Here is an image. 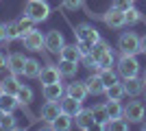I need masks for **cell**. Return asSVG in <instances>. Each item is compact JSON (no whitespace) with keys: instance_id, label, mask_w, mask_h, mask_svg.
<instances>
[{"instance_id":"18","label":"cell","mask_w":146,"mask_h":131,"mask_svg":"<svg viewBox=\"0 0 146 131\" xmlns=\"http://www.w3.org/2000/svg\"><path fill=\"white\" fill-rule=\"evenodd\" d=\"M59 57H61V59H68V61L81 63V53H79V46H76V44H63Z\"/></svg>"},{"instance_id":"39","label":"cell","mask_w":146,"mask_h":131,"mask_svg":"<svg viewBox=\"0 0 146 131\" xmlns=\"http://www.w3.org/2000/svg\"><path fill=\"white\" fill-rule=\"evenodd\" d=\"M140 53H144V55H146V35H144V37H140Z\"/></svg>"},{"instance_id":"2","label":"cell","mask_w":146,"mask_h":131,"mask_svg":"<svg viewBox=\"0 0 146 131\" xmlns=\"http://www.w3.org/2000/svg\"><path fill=\"white\" fill-rule=\"evenodd\" d=\"M118 48L122 55H135V53H140V37L133 31H124L118 37Z\"/></svg>"},{"instance_id":"17","label":"cell","mask_w":146,"mask_h":131,"mask_svg":"<svg viewBox=\"0 0 146 131\" xmlns=\"http://www.w3.org/2000/svg\"><path fill=\"white\" fill-rule=\"evenodd\" d=\"M85 85H87V92L90 94H94V96H98V94H105V83H103V79L98 74H90L85 79Z\"/></svg>"},{"instance_id":"16","label":"cell","mask_w":146,"mask_h":131,"mask_svg":"<svg viewBox=\"0 0 146 131\" xmlns=\"http://www.w3.org/2000/svg\"><path fill=\"white\" fill-rule=\"evenodd\" d=\"M37 79L42 81V85H46V83H59L61 81V72H59L57 66H46V68H42V72H39Z\"/></svg>"},{"instance_id":"6","label":"cell","mask_w":146,"mask_h":131,"mask_svg":"<svg viewBox=\"0 0 146 131\" xmlns=\"http://www.w3.org/2000/svg\"><path fill=\"white\" fill-rule=\"evenodd\" d=\"M103 20L109 29H122V26H127V22H124V11H118L113 7H111L107 13H103Z\"/></svg>"},{"instance_id":"10","label":"cell","mask_w":146,"mask_h":131,"mask_svg":"<svg viewBox=\"0 0 146 131\" xmlns=\"http://www.w3.org/2000/svg\"><path fill=\"white\" fill-rule=\"evenodd\" d=\"M44 37H46V35H42L39 31H35V29H33L31 33H26L24 37H22L24 48H26V50H42V48H44Z\"/></svg>"},{"instance_id":"14","label":"cell","mask_w":146,"mask_h":131,"mask_svg":"<svg viewBox=\"0 0 146 131\" xmlns=\"http://www.w3.org/2000/svg\"><path fill=\"white\" fill-rule=\"evenodd\" d=\"M74 118H76V127H79V129H94V127H98L96 125V120H94V114H92V109H81L79 114H76V116H74Z\"/></svg>"},{"instance_id":"42","label":"cell","mask_w":146,"mask_h":131,"mask_svg":"<svg viewBox=\"0 0 146 131\" xmlns=\"http://www.w3.org/2000/svg\"><path fill=\"white\" fill-rule=\"evenodd\" d=\"M142 129H144V131H146V122H144V120H142Z\"/></svg>"},{"instance_id":"33","label":"cell","mask_w":146,"mask_h":131,"mask_svg":"<svg viewBox=\"0 0 146 131\" xmlns=\"http://www.w3.org/2000/svg\"><path fill=\"white\" fill-rule=\"evenodd\" d=\"M113 63H116V57H113V53H111V50H107V53L98 59V70H100V68H111Z\"/></svg>"},{"instance_id":"8","label":"cell","mask_w":146,"mask_h":131,"mask_svg":"<svg viewBox=\"0 0 146 131\" xmlns=\"http://www.w3.org/2000/svg\"><path fill=\"white\" fill-rule=\"evenodd\" d=\"M24 63H26V57L20 55V53H13V55L7 57V70L15 76L24 74Z\"/></svg>"},{"instance_id":"26","label":"cell","mask_w":146,"mask_h":131,"mask_svg":"<svg viewBox=\"0 0 146 131\" xmlns=\"http://www.w3.org/2000/svg\"><path fill=\"white\" fill-rule=\"evenodd\" d=\"M92 114H94V120H96L98 127H105V122L109 120V114H107V107H105V105L92 107Z\"/></svg>"},{"instance_id":"9","label":"cell","mask_w":146,"mask_h":131,"mask_svg":"<svg viewBox=\"0 0 146 131\" xmlns=\"http://www.w3.org/2000/svg\"><path fill=\"white\" fill-rule=\"evenodd\" d=\"M59 114H61V103L59 100H46L42 105V120L48 122V125L59 116Z\"/></svg>"},{"instance_id":"35","label":"cell","mask_w":146,"mask_h":131,"mask_svg":"<svg viewBox=\"0 0 146 131\" xmlns=\"http://www.w3.org/2000/svg\"><path fill=\"white\" fill-rule=\"evenodd\" d=\"M13 127H15L13 112H5V116L0 118V129H13Z\"/></svg>"},{"instance_id":"20","label":"cell","mask_w":146,"mask_h":131,"mask_svg":"<svg viewBox=\"0 0 146 131\" xmlns=\"http://www.w3.org/2000/svg\"><path fill=\"white\" fill-rule=\"evenodd\" d=\"M18 105L20 103H18V98H15V94L0 92V109H2V112H13Z\"/></svg>"},{"instance_id":"24","label":"cell","mask_w":146,"mask_h":131,"mask_svg":"<svg viewBox=\"0 0 146 131\" xmlns=\"http://www.w3.org/2000/svg\"><path fill=\"white\" fill-rule=\"evenodd\" d=\"M105 94H107V98H113V100H122V96H127V92H124V85H122L120 81L113 83V85H109L107 90H105Z\"/></svg>"},{"instance_id":"22","label":"cell","mask_w":146,"mask_h":131,"mask_svg":"<svg viewBox=\"0 0 146 131\" xmlns=\"http://www.w3.org/2000/svg\"><path fill=\"white\" fill-rule=\"evenodd\" d=\"M39 72H42L39 61H37V59H26V63H24V76H29V79H37Z\"/></svg>"},{"instance_id":"25","label":"cell","mask_w":146,"mask_h":131,"mask_svg":"<svg viewBox=\"0 0 146 131\" xmlns=\"http://www.w3.org/2000/svg\"><path fill=\"white\" fill-rule=\"evenodd\" d=\"M129 125H131V122H129V120H124L120 116V118H109L107 120V122H105V127L103 129H113V131H127L129 129Z\"/></svg>"},{"instance_id":"27","label":"cell","mask_w":146,"mask_h":131,"mask_svg":"<svg viewBox=\"0 0 146 131\" xmlns=\"http://www.w3.org/2000/svg\"><path fill=\"white\" fill-rule=\"evenodd\" d=\"M15 98H18L20 105H29L31 100H33V90L29 85H20L18 92H15Z\"/></svg>"},{"instance_id":"19","label":"cell","mask_w":146,"mask_h":131,"mask_svg":"<svg viewBox=\"0 0 146 131\" xmlns=\"http://www.w3.org/2000/svg\"><path fill=\"white\" fill-rule=\"evenodd\" d=\"M72 127V116H68L66 112H61L52 122H50V129H57V131H68Z\"/></svg>"},{"instance_id":"41","label":"cell","mask_w":146,"mask_h":131,"mask_svg":"<svg viewBox=\"0 0 146 131\" xmlns=\"http://www.w3.org/2000/svg\"><path fill=\"white\" fill-rule=\"evenodd\" d=\"M2 39H7V29H5V24H0V42Z\"/></svg>"},{"instance_id":"36","label":"cell","mask_w":146,"mask_h":131,"mask_svg":"<svg viewBox=\"0 0 146 131\" xmlns=\"http://www.w3.org/2000/svg\"><path fill=\"white\" fill-rule=\"evenodd\" d=\"M111 7H113V9H118V11H127V9H131V7H133V0H113V2H111Z\"/></svg>"},{"instance_id":"12","label":"cell","mask_w":146,"mask_h":131,"mask_svg":"<svg viewBox=\"0 0 146 131\" xmlns=\"http://www.w3.org/2000/svg\"><path fill=\"white\" fill-rule=\"evenodd\" d=\"M59 103H61V112H66L68 116H72V118L83 109V107H81V100L72 98V96H68V94H66V96H61Z\"/></svg>"},{"instance_id":"37","label":"cell","mask_w":146,"mask_h":131,"mask_svg":"<svg viewBox=\"0 0 146 131\" xmlns=\"http://www.w3.org/2000/svg\"><path fill=\"white\" fill-rule=\"evenodd\" d=\"M81 5H83V0H63V7L68 11H76Z\"/></svg>"},{"instance_id":"30","label":"cell","mask_w":146,"mask_h":131,"mask_svg":"<svg viewBox=\"0 0 146 131\" xmlns=\"http://www.w3.org/2000/svg\"><path fill=\"white\" fill-rule=\"evenodd\" d=\"M98 76L103 79L105 87H109V85H113V83H118V76H116V72H113L111 68H100V70H98Z\"/></svg>"},{"instance_id":"44","label":"cell","mask_w":146,"mask_h":131,"mask_svg":"<svg viewBox=\"0 0 146 131\" xmlns=\"http://www.w3.org/2000/svg\"><path fill=\"white\" fill-rule=\"evenodd\" d=\"M2 116H5V112H2V109H0V118H2Z\"/></svg>"},{"instance_id":"40","label":"cell","mask_w":146,"mask_h":131,"mask_svg":"<svg viewBox=\"0 0 146 131\" xmlns=\"http://www.w3.org/2000/svg\"><path fill=\"white\" fill-rule=\"evenodd\" d=\"M5 68H7V57L2 55V53H0V72H2Z\"/></svg>"},{"instance_id":"1","label":"cell","mask_w":146,"mask_h":131,"mask_svg":"<svg viewBox=\"0 0 146 131\" xmlns=\"http://www.w3.org/2000/svg\"><path fill=\"white\" fill-rule=\"evenodd\" d=\"M24 15L31 18L33 22H44L50 15V7H48L46 0H29L26 9H24Z\"/></svg>"},{"instance_id":"21","label":"cell","mask_w":146,"mask_h":131,"mask_svg":"<svg viewBox=\"0 0 146 131\" xmlns=\"http://www.w3.org/2000/svg\"><path fill=\"white\" fill-rule=\"evenodd\" d=\"M20 85H22V83H20V79H18L15 74H11V76H7V79H2V81H0V92L15 94Z\"/></svg>"},{"instance_id":"38","label":"cell","mask_w":146,"mask_h":131,"mask_svg":"<svg viewBox=\"0 0 146 131\" xmlns=\"http://www.w3.org/2000/svg\"><path fill=\"white\" fill-rule=\"evenodd\" d=\"M79 53H81V57L83 55H90V50H92V44H87V42H83V39H79Z\"/></svg>"},{"instance_id":"31","label":"cell","mask_w":146,"mask_h":131,"mask_svg":"<svg viewBox=\"0 0 146 131\" xmlns=\"http://www.w3.org/2000/svg\"><path fill=\"white\" fill-rule=\"evenodd\" d=\"M140 20H142V13L137 11L135 7H131V9H127V11H124V22H127L129 26H131V24H137Z\"/></svg>"},{"instance_id":"45","label":"cell","mask_w":146,"mask_h":131,"mask_svg":"<svg viewBox=\"0 0 146 131\" xmlns=\"http://www.w3.org/2000/svg\"><path fill=\"white\" fill-rule=\"evenodd\" d=\"M133 2H135V0H133Z\"/></svg>"},{"instance_id":"15","label":"cell","mask_w":146,"mask_h":131,"mask_svg":"<svg viewBox=\"0 0 146 131\" xmlns=\"http://www.w3.org/2000/svg\"><path fill=\"white\" fill-rule=\"evenodd\" d=\"M66 94L83 103V100L87 98V94H90V92H87V85H85V81H76V83H70V85L66 87Z\"/></svg>"},{"instance_id":"7","label":"cell","mask_w":146,"mask_h":131,"mask_svg":"<svg viewBox=\"0 0 146 131\" xmlns=\"http://www.w3.org/2000/svg\"><path fill=\"white\" fill-rule=\"evenodd\" d=\"M63 35H61L59 31H50L46 37H44V48H48L50 53H55V55H59L61 48H63Z\"/></svg>"},{"instance_id":"11","label":"cell","mask_w":146,"mask_h":131,"mask_svg":"<svg viewBox=\"0 0 146 131\" xmlns=\"http://www.w3.org/2000/svg\"><path fill=\"white\" fill-rule=\"evenodd\" d=\"M63 94H66V90H63L61 81L59 83H46V85H42V96L46 100H59Z\"/></svg>"},{"instance_id":"4","label":"cell","mask_w":146,"mask_h":131,"mask_svg":"<svg viewBox=\"0 0 146 131\" xmlns=\"http://www.w3.org/2000/svg\"><path fill=\"white\" fill-rule=\"evenodd\" d=\"M146 114V107L142 100H129V105L122 109V118L129 122H142Z\"/></svg>"},{"instance_id":"13","label":"cell","mask_w":146,"mask_h":131,"mask_svg":"<svg viewBox=\"0 0 146 131\" xmlns=\"http://www.w3.org/2000/svg\"><path fill=\"white\" fill-rule=\"evenodd\" d=\"M122 85H124V92H127L129 96H140V94L144 92V87H146L144 81L137 79V76H129V79H124Z\"/></svg>"},{"instance_id":"29","label":"cell","mask_w":146,"mask_h":131,"mask_svg":"<svg viewBox=\"0 0 146 131\" xmlns=\"http://www.w3.org/2000/svg\"><path fill=\"white\" fill-rule=\"evenodd\" d=\"M105 107H107L109 118H120V116H122V109H124V107L120 105V100H113V98L107 100V103H105Z\"/></svg>"},{"instance_id":"43","label":"cell","mask_w":146,"mask_h":131,"mask_svg":"<svg viewBox=\"0 0 146 131\" xmlns=\"http://www.w3.org/2000/svg\"><path fill=\"white\" fill-rule=\"evenodd\" d=\"M142 81H144V85H146V72H144V76H142Z\"/></svg>"},{"instance_id":"5","label":"cell","mask_w":146,"mask_h":131,"mask_svg":"<svg viewBox=\"0 0 146 131\" xmlns=\"http://www.w3.org/2000/svg\"><path fill=\"white\" fill-rule=\"evenodd\" d=\"M74 35H76V39H83V42H87V44H94L100 39V35H98V31L94 29L92 24H79L76 29H74Z\"/></svg>"},{"instance_id":"34","label":"cell","mask_w":146,"mask_h":131,"mask_svg":"<svg viewBox=\"0 0 146 131\" xmlns=\"http://www.w3.org/2000/svg\"><path fill=\"white\" fill-rule=\"evenodd\" d=\"M33 24H35V22H33V20L31 18H22V20H18V29H20V33H22V37H24L26 33H31L33 31Z\"/></svg>"},{"instance_id":"3","label":"cell","mask_w":146,"mask_h":131,"mask_svg":"<svg viewBox=\"0 0 146 131\" xmlns=\"http://www.w3.org/2000/svg\"><path fill=\"white\" fill-rule=\"evenodd\" d=\"M137 72H140V63L135 55H122L118 61V74L122 79H129V76H137Z\"/></svg>"},{"instance_id":"32","label":"cell","mask_w":146,"mask_h":131,"mask_svg":"<svg viewBox=\"0 0 146 131\" xmlns=\"http://www.w3.org/2000/svg\"><path fill=\"white\" fill-rule=\"evenodd\" d=\"M5 29H7V39H9V42H11V39H22L18 22H9V24H5Z\"/></svg>"},{"instance_id":"23","label":"cell","mask_w":146,"mask_h":131,"mask_svg":"<svg viewBox=\"0 0 146 131\" xmlns=\"http://www.w3.org/2000/svg\"><path fill=\"white\" fill-rule=\"evenodd\" d=\"M79 70V63L76 61H68V59H61L59 61V72L61 76H74Z\"/></svg>"},{"instance_id":"28","label":"cell","mask_w":146,"mask_h":131,"mask_svg":"<svg viewBox=\"0 0 146 131\" xmlns=\"http://www.w3.org/2000/svg\"><path fill=\"white\" fill-rule=\"evenodd\" d=\"M107 50H111V46H109L107 42H105V39H98V42L94 44V46H92L90 55H92V57H94V59L98 61V59H100V57H103L105 53H107Z\"/></svg>"}]
</instances>
